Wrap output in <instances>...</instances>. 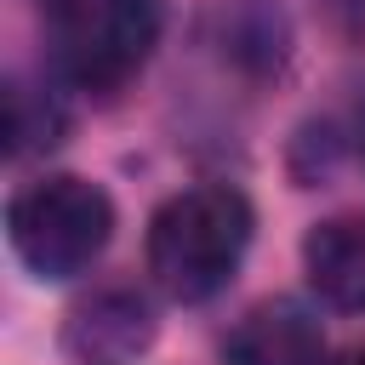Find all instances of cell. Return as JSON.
Wrapping results in <instances>:
<instances>
[{"label":"cell","mask_w":365,"mask_h":365,"mask_svg":"<svg viewBox=\"0 0 365 365\" xmlns=\"http://www.w3.org/2000/svg\"><path fill=\"white\" fill-rule=\"evenodd\" d=\"M251 200L228 182H200L171 194L148 217V279L171 302H211L251 251Z\"/></svg>","instance_id":"cell-1"},{"label":"cell","mask_w":365,"mask_h":365,"mask_svg":"<svg viewBox=\"0 0 365 365\" xmlns=\"http://www.w3.org/2000/svg\"><path fill=\"white\" fill-rule=\"evenodd\" d=\"M6 234H11L17 262L34 279H74L108 251L114 200L74 171H46L11 194Z\"/></svg>","instance_id":"cell-2"},{"label":"cell","mask_w":365,"mask_h":365,"mask_svg":"<svg viewBox=\"0 0 365 365\" xmlns=\"http://www.w3.org/2000/svg\"><path fill=\"white\" fill-rule=\"evenodd\" d=\"M165 0H51V57L80 91H120L160 46Z\"/></svg>","instance_id":"cell-3"},{"label":"cell","mask_w":365,"mask_h":365,"mask_svg":"<svg viewBox=\"0 0 365 365\" xmlns=\"http://www.w3.org/2000/svg\"><path fill=\"white\" fill-rule=\"evenodd\" d=\"M154 302L137 285H103L63 314L57 348L68 365H137L154 348Z\"/></svg>","instance_id":"cell-4"},{"label":"cell","mask_w":365,"mask_h":365,"mask_svg":"<svg viewBox=\"0 0 365 365\" xmlns=\"http://www.w3.org/2000/svg\"><path fill=\"white\" fill-rule=\"evenodd\" d=\"M222 359L228 365H325V336L302 302L274 297V302H257L228 331Z\"/></svg>","instance_id":"cell-5"},{"label":"cell","mask_w":365,"mask_h":365,"mask_svg":"<svg viewBox=\"0 0 365 365\" xmlns=\"http://www.w3.org/2000/svg\"><path fill=\"white\" fill-rule=\"evenodd\" d=\"M211 46L251 80H268L291 57V17L279 0H217L211 6Z\"/></svg>","instance_id":"cell-6"},{"label":"cell","mask_w":365,"mask_h":365,"mask_svg":"<svg viewBox=\"0 0 365 365\" xmlns=\"http://www.w3.org/2000/svg\"><path fill=\"white\" fill-rule=\"evenodd\" d=\"M302 274L319 291V302L359 314L365 308V211L314 222L302 234Z\"/></svg>","instance_id":"cell-7"},{"label":"cell","mask_w":365,"mask_h":365,"mask_svg":"<svg viewBox=\"0 0 365 365\" xmlns=\"http://www.w3.org/2000/svg\"><path fill=\"white\" fill-rule=\"evenodd\" d=\"M63 131H68V108H63V97L51 86H34V80L6 86V154L11 160L57 148Z\"/></svg>","instance_id":"cell-8"},{"label":"cell","mask_w":365,"mask_h":365,"mask_svg":"<svg viewBox=\"0 0 365 365\" xmlns=\"http://www.w3.org/2000/svg\"><path fill=\"white\" fill-rule=\"evenodd\" d=\"M348 143H354V160H359V171H365V97L354 103V125H348Z\"/></svg>","instance_id":"cell-9"},{"label":"cell","mask_w":365,"mask_h":365,"mask_svg":"<svg viewBox=\"0 0 365 365\" xmlns=\"http://www.w3.org/2000/svg\"><path fill=\"white\" fill-rule=\"evenodd\" d=\"M325 365H365V348H348V354H336V359H325Z\"/></svg>","instance_id":"cell-10"}]
</instances>
